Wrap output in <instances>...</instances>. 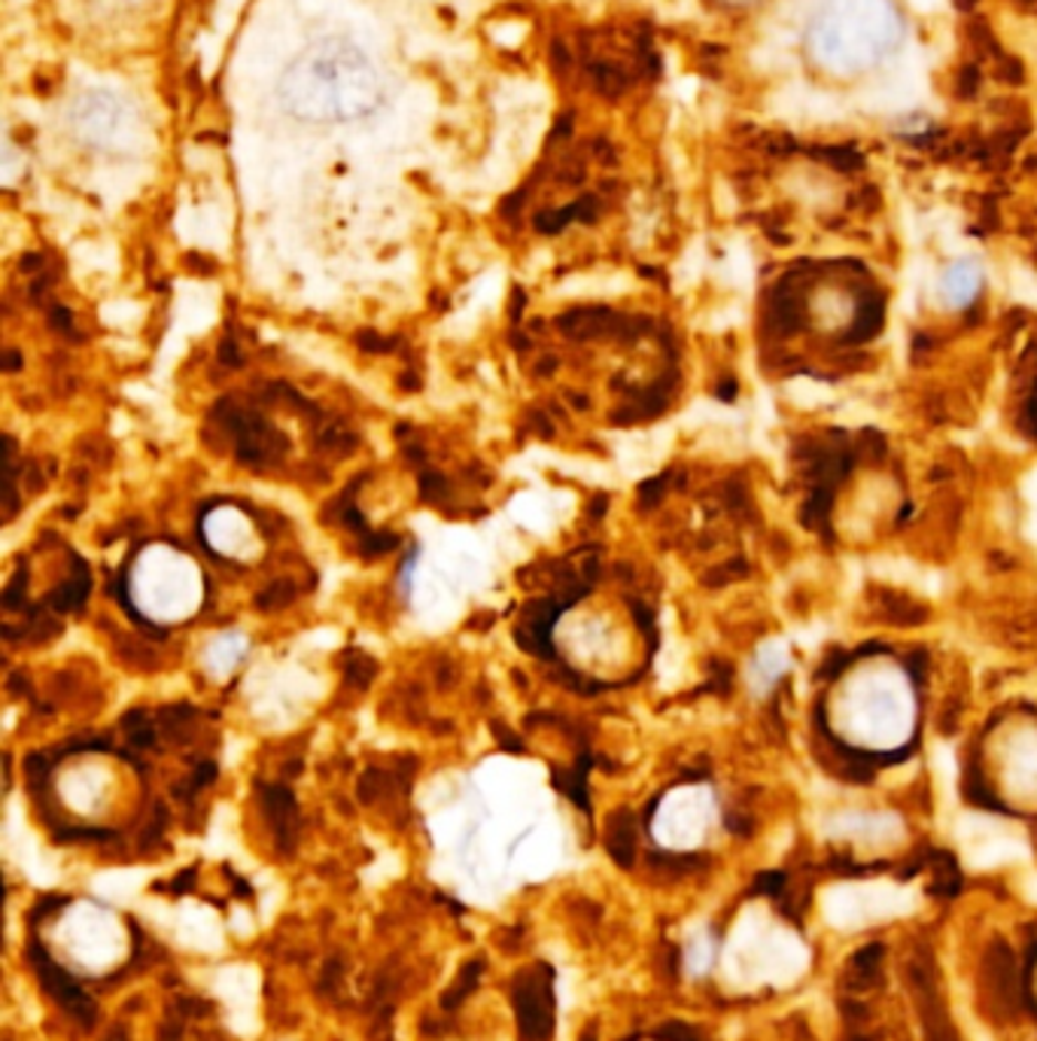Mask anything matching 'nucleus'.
Instances as JSON below:
<instances>
[{
    "instance_id": "obj_33",
    "label": "nucleus",
    "mask_w": 1037,
    "mask_h": 1041,
    "mask_svg": "<svg viewBox=\"0 0 1037 1041\" xmlns=\"http://www.w3.org/2000/svg\"><path fill=\"white\" fill-rule=\"evenodd\" d=\"M49 761H52V758H49L47 752H31V756L24 758V770H28V777H31V782H34V786L43 780V777L49 774V768H52Z\"/></svg>"
},
{
    "instance_id": "obj_9",
    "label": "nucleus",
    "mask_w": 1037,
    "mask_h": 1041,
    "mask_svg": "<svg viewBox=\"0 0 1037 1041\" xmlns=\"http://www.w3.org/2000/svg\"><path fill=\"white\" fill-rule=\"evenodd\" d=\"M1002 782L1016 801H1037V728L1016 725L1002 746Z\"/></svg>"
},
{
    "instance_id": "obj_37",
    "label": "nucleus",
    "mask_w": 1037,
    "mask_h": 1041,
    "mask_svg": "<svg viewBox=\"0 0 1037 1041\" xmlns=\"http://www.w3.org/2000/svg\"><path fill=\"white\" fill-rule=\"evenodd\" d=\"M49 326L55 332H64V335H73V317L68 309H59V305H52L49 309Z\"/></svg>"
},
{
    "instance_id": "obj_5",
    "label": "nucleus",
    "mask_w": 1037,
    "mask_h": 1041,
    "mask_svg": "<svg viewBox=\"0 0 1037 1041\" xmlns=\"http://www.w3.org/2000/svg\"><path fill=\"white\" fill-rule=\"evenodd\" d=\"M916 904V892L897 883H843L827 889L822 908L827 923L837 929H855V926L876 923L885 917L907 913Z\"/></svg>"
},
{
    "instance_id": "obj_6",
    "label": "nucleus",
    "mask_w": 1037,
    "mask_h": 1041,
    "mask_svg": "<svg viewBox=\"0 0 1037 1041\" xmlns=\"http://www.w3.org/2000/svg\"><path fill=\"white\" fill-rule=\"evenodd\" d=\"M71 131L92 146H116L134 131H141V117L125 98L92 89L71 104Z\"/></svg>"
},
{
    "instance_id": "obj_2",
    "label": "nucleus",
    "mask_w": 1037,
    "mask_h": 1041,
    "mask_svg": "<svg viewBox=\"0 0 1037 1041\" xmlns=\"http://www.w3.org/2000/svg\"><path fill=\"white\" fill-rule=\"evenodd\" d=\"M834 731L861 749H897L916 728V691L904 667L871 658L852 667L831 695Z\"/></svg>"
},
{
    "instance_id": "obj_55",
    "label": "nucleus",
    "mask_w": 1037,
    "mask_h": 1041,
    "mask_svg": "<svg viewBox=\"0 0 1037 1041\" xmlns=\"http://www.w3.org/2000/svg\"><path fill=\"white\" fill-rule=\"evenodd\" d=\"M298 770H302V765H298V761H289V768H286V774H298Z\"/></svg>"
},
{
    "instance_id": "obj_27",
    "label": "nucleus",
    "mask_w": 1037,
    "mask_h": 1041,
    "mask_svg": "<svg viewBox=\"0 0 1037 1041\" xmlns=\"http://www.w3.org/2000/svg\"><path fill=\"white\" fill-rule=\"evenodd\" d=\"M342 978H344V966L342 959H329L323 971H319V993L323 995H338L342 990Z\"/></svg>"
},
{
    "instance_id": "obj_25",
    "label": "nucleus",
    "mask_w": 1037,
    "mask_h": 1041,
    "mask_svg": "<svg viewBox=\"0 0 1037 1041\" xmlns=\"http://www.w3.org/2000/svg\"><path fill=\"white\" fill-rule=\"evenodd\" d=\"M24 592H28V569H16V576L10 579V585L3 588V609H22L24 606Z\"/></svg>"
},
{
    "instance_id": "obj_28",
    "label": "nucleus",
    "mask_w": 1037,
    "mask_h": 1041,
    "mask_svg": "<svg viewBox=\"0 0 1037 1041\" xmlns=\"http://www.w3.org/2000/svg\"><path fill=\"white\" fill-rule=\"evenodd\" d=\"M380 789H384V774H380L377 768H368L366 774L359 777V789H356V795H359V801H363V805H375Z\"/></svg>"
},
{
    "instance_id": "obj_22",
    "label": "nucleus",
    "mask_w": 1037,
    "mask_h": 1041,
    "mask_svg": "<svg viewBox=\"0 0 1037 1041\" xmlns=\"http://www.w3.org/2000/svg\"><path fill=\"white\" fill-rule=\"evenodd\" d=\"M213 780H216V765H213V761H201V765H195V770L189 774L186 782H177V786H174V795L183 798V801H189L192 795L201 792L204 786H211Z\"/></svg>"
},
{
    "instance_id": "obj_1",
    "label": "nucleus",
    "mask_w": 1037,
    "mask_h": 1041,
    "mask_svg": "<svg viewBox=\"0 0 1037 1041\" xmlns=\"http://www.w3.org/2000/svg\"><path fill=\"white\" fill-rule=\"evenodd\" d=\"M277 98L283 110L302 122H354L380 107L384 80L359 43L323 37L286 64Z\"/></svg>"
},
{
    "instance_id": "obj_20",
    "label": "nucleus",
    "mask_w": 1037,
    "mask_h": 1041,
    "mask_svg": "<svg viewBox=\"0 0 1037 1041\" xmlns=\"http://www.w3.org/2000/svg\"><path fill=\"white\" fill-rule=\"evenodd\" d=\"M317 442L326 451H335V454H354V448L359 445V438L347 429L338 421H329V424H319L317 429Z\"/></svg>"
},
{
    "instance_id": "obj_54",
    "label": "nucleus",
    "mask_w": 1037,
    "mask_h": 1041,
    "mask_svg": "<svg viewBox=\"0 0 1037 1041\" xmlns=\"http://www.w3.org/2000/svg\"><path fill=\"white\" fill-rule=\"evenodd\" d=\"M578 1041H597V1027H588V1032H584Z\"/></svg>"
},
{
    "instance_id": "obj_49",
    "label": "nucleus",
    "mask_w": 1037,
    "mask_h": 1041,
    "mask_svg": "<svg viewBox=\"0 0 1037 1041\" xmlns=\"http://www.w3.org/2000/svg\"><path fill=\"white\" fill-rule=\"evenodd\" d=\"M557 368V360L555 356H545V360H539V363H536V375H551V372H555Z\"/></svg>"
},
{
    "instance_id": "obj_3",
    "label": "nucleus",
    "mask_w": 1037,
    "mask_h": 1041,
    "mask_svg": "<svg viewBox=\"0 0 1037 1041\" xmlns=\"http://www.w3.org/2000/svg\"><path fill=\"white\" fill-rule=\"evenodd\" d=\"M904 37L892 0H827L806 34L810 61L834 77H855L888 59Z\"/></svg>"
},
{
    "instance_id": "obj_16",
    "label": "nucleus",
    "mask_w": 1037,
    "mask_h": 1041,
    "mask_svg": "<svg viewBox=\"0 0 1037 1041\" xmlns=\"http://www.w3.org/2000/svg\"><path fill=\"white\" fill-rule=\"evenodd\" d=\"M785 667H789V655H785V649H782V646H764V649L754 655V664H752L754 691H764V688L773 686Z\"/></svg>"
},
{
    "instance_id": "obj_35",
    "label": "nucleus",
    "mask_w": 1037,
    "mask_h": 1041,
    "mask_svg": "<svg viewBox=\"0 0 1037 1041\" xmlns=\"http://www.w3.org/2000/svg\"><path fill=\"white\" fill-rule=\"evenodd\" d=\"M216 356H220V363H223V366H228V368H241V366H244V351H241V347H237V344L232 342V338H225V342L220 344V351H216Z\"/></svg>"
},
{
    "instance_id": "obj_17",
    "label": "nucleus",
    "mask_w": 1037,
    "mask_h": 1041,
    "mask_svg": "<svg viewBox=\"0 0 1037 1041\" xmlns=\"http://www.w3.org/2000/svg\"><path fill=\"white\" fill-rule=\"evenodd\" d=\"M481 974H484V959H471L469 966L457 974V981L450 983L448 990H445V995H441V1008H445V1011H454L457 1005H462V1002L475 993V987H478V981H481Z\"/></svg>"
},
{
    "instance_id": "obj_15",
    "label": "nucleus",
    "mask_w": 1037,
    "mask_h": 1041,
    "mask_svg": "<svg viewBox=\"0 0 1037 1041\" xmlns=\"http://www.w3.org/2000/svg\"><path fill=\"white\" fill-rule=\"evenodd\" d=\"M606 320H612V314L602 309H578V311H566L557 317V330L569 335V338H593V335H600L602 323Z\"/></svg>"
},
{
    "instance_id": "obj_39",
    "label": "nucleus",
    "mask_w": 1037,
    "mask_h": 1041,
    "mask_svg": "<svg viewBox=\"0 0 1037 1041\" xmlns=\"http://www.w3.org/2000/svg\"><path fill=\"white\" fill-rule=\"evenodd\" d=\"M195 875H199L195 868H186V871H180V875L174 877L171 883H167V889H171L174 896H183V892H189V889L195 887Z\"/></svg>"
},
{
    "instance_id": "obj_7",
    "label": "nucleus",
    "mask_w": 1037,
    "mask_h": 1041,
    "mask_svg": "<svg viewBox=\"0 0 1037 1041\" xmlns=\"http://www.w3.org/2000/svg\"><path fill=\"white\" fill-rule=\"evenodd\" d=\"M511 1005L523 1041H548L555 1032V969L539 962L511 981Z\"/></svg>"
},
{
    "instance_id": "obj_26",
    "label": "nucleus",
    "mask_w": 1037,
    "mask_h": 1041,
    "mask_svg": "<svg viewBox=\"0 0 1037 1041\" xmlns=\"http://www.w3.org/2000/svg\"><path fill=\"white\" fill-rule=\"evenodd\" d=\"M396 545H399V536H396V533H372V530H368L366 536H363V555H366V557H380V555H387V552H393Z\"/></svg>"
},
{
    "instance_id": "obj_18",
    "label": "nucleus",
    "mask_w": 1037,
    "mask_h": 1041,
    "mask_svg": "<svg viewBox=\"0 0 1037 1041\" xmlns=\"http://www.w3.org/2000/svg\"><path fill=\"white\" fill-rule=\"evenodd\" d=\"M584 777H588V758L578 761L576 770H555V786L560 792L572 801L576 807L588 810V789H584Z\"/></svg>"
},
{
    "instance_id": "obj_30",
    "label": "nucleus",
    "mask_w": 1037,
    "mask_h": 1041,
    "mask_svg": "<svg viewBox=\"0 0 1037 1041\" xmlns=\"http://www.w3.org/2000/svg\"><path fill=\"white\" fill-rule=\"evenodd\" d=\"M420 494L426 499H438L448 494V482H445V475L433 473V469H424L420 473Z\"/></svg>"
},
{
    "instance_id": "obj_38",
    "label": "nucleus",
    "mask_w": 1037,
    "mask_h": 1041,
    "mask_svg": "<svg viewBox=\"0 0 1037 1041\" xmlns=\"http://www.w3.org/2000/svg\"><path fill=\"white\" fill-rule=\"evenodd\" d=\"M129 744L134 749H153L155 746V728L153 725H143L138 731H129Z\"/></svg>"
},
{
    "instance_id": "obj_21",
    "label": "nucleus",
    "mask_w": 1037,
    "mask_h": 1041,
    "mask_svg": "<svg viewBox=\"0 0 1037 1041\" xmlns=\"http://www.w3.org/2000/svg\"><path fill=\"white\" fill-rule=\"evenodd\" d=\"M295 600V585L286 579L272 582L268 588H262L256 594V609L260 613H277V609H286V606Z\"/></svg>"
},
{
    "instance_id": "obj_10",
    "label": "nucleus",
    "mask_w": 1037,
    "mask_h": 1041,
    "mask_svg": "<svg viewBox=\"0 0 1037 1041\" xmlns=\"http://www.w3.org/2000/svg\"><path fill=\"white\" fill-rule=\"evenodd\" d=\"M967 843V856L974 865H998L1016 856H1026V843L1014 838L1010 831H1002L992 822L983 819H967V826L962 829Z\"/></svg>"
},
{
    "instance_id": "obj_48",
    "label": "nucleus",
    "mask_w": 1037,
    "mask_h": 1041,
    "mask_svg": "<svg viewBox=\"0 0 1037 1041\" xmlns=\"http://www.w3.org/2000/svg\"><path fill=\"white\" fill-rule=\"evenodd\" d=\"M523 305H527V296H523V290H515V309H511V320H515V323H518L520 320V314H523Z\"/></svg>"
},
{
    "instance_id": "obj_32",
    "label": "nucleus",
    "mask_w": 1037,
    "mask_h": 1041,
    "mask_svg": "<svg viewBox=\"0 0 1037 1041\" xmlns=\"http://www.w3.org/2000/svg\"><path fill=\"white\" fill-rule=\"evenodd\" d=\"M165 822H167V810L165 805H155L153 807V822H150V829L143 831L141 847H153L155 840L165 835Z\"/></svg>"
},
{
    "instance_id": "obj_14",
    "label": "nucleus",
    "mask_w": 1037,
    "mask_h": 1041,
    "mask_svg": "<svg viewBox=\"0 0 1037 1041\" xmlns=\"http://www.w3.org/2000/svg\"><path fill=\"white\" fill-rule=\"evenodd\" d=\"M77 557V573H73V579H68L64 585H59L55 592H49L47 606L52 613H73V609H83V604L89 600V592H92V579H89V569H85L83 557Z\"/></svg>"
},
{
    "instance_id": "obj_12",
    "label": "nucleus",
    "mask_w": 1037,
    "mask_h": 1041,
    "mask_svg": "<svg viewBox=\"0 0 1037 1041\" xmlns=\"http://www.w3.org/2000/svg\"><path fill=\"white\" fill-rule=\"evenodd\" d=\"M834 831L867 843H883L901 838V822L888 813H843L834 819Z\"/></svg>"
},
{
    "instance_id": "obj_46",
    "label": "nucleus",
    "mask_w": 1037,
    "mask_h": 1041,
    "mask_svg": "<svg viewBox=\"0 0 1037 1041\" xmlns=\"http://www.w3.org/2000/svg\"><path fill=\"white\" fill-rule=\"evenodd\" d=\"M40 265H43V256H40V253H28V256H22V262H19V269H22L24 274L37 272Z\"/></svg>"
},
{
    "instance_id": "obj_51",
    "label": "nucleus",
    "mask_w": 1037,
    "mask_h": 1041,
    "mask_svg": "<svg viewBox=\"0 0 1037 1041\" xmlns=\"http://www.w3.org/2000/svg\"><path fill=\"white\" fill-rule=\"evenodd\" d=\"M232 880H235V892H237V896H247V899H250V896H253V889H250L247 880H241V877H232Z\"/></svg>"
},
{
    "instance_id": "obj_42",
    "label": "nucleus",
    "mask_w": 1037,
    "mask_h": 1041,
    "mask_svg": "<svg viewBox=\"0 0 1037 1041\" xmlns=\"http://www.w3.org/2000/svg\"><path fill=\"white\" fill-rule=\"evenodd\" d=\"M159 1041H183V1020L167 1018L165 1027H162V1035H159Z\"/></svg>"
},
{
    "instance_id": "obj_40",
    "label": "nucleus",
    "mask_w": 1037,
    "mask_h": 1041,
    "mask_svg": "<svg viewBox=\"0 0 1037 1041\" xmlns=\"http://www.w3.org/2000/svg\"><path fill=\"white\" fill-rule=\"evenodd\" d=\"M64 901H68V896H43V901H40L34 911H31V920H40L43 913H52L55 908H61Z\"/></svg>"
},
{
    "instance_id": "obj_50",
    "label": "nucleus",
    "mask_w": 1037,
    "mask_h": 1041,
    "mask_svg": "<svg viewBox=\"0 0 1037 1041\" xmlns=\"http://www.w3.org/2000/svg\"><path fill=\"white\" fill-rule=\"evenodd\" d=\"M399 387L401 391H420V378H417L414 372H405L399 378Z\"/></svg>"
},
{
    "instance_id": "obj_45",
    "label": "nucleus",
    "mask_w": 1037,
    "mask_h": 1041,
    "mask_svg": "<svg viewBox=\"0 0 1037 1041\" xmlns=\"http://www.w3.org/2000/svg\"><path fill=\"white\" fill-rule=\"evenodd\" d=\"M10 691L16 698H22V695H31V686H28V679L22 674H12L10 676Z\"/></svg>"
},
{
    "instance_id": "obj_44",
    "label": "nucleus",
    "mask_w": 1037,
    "mask_h": 1041,
    "mask_svg": "<svg viewBox=\"0 0 1037 1041\" xmlns=\"http://www.w3.org/2000/svg\"><path fill=\"white\" fill-rule=\"evenodd\" d=\"M24 469H28V491H40V487H43V475L37 473V463L34 461H28L24 463Z\"/></svg>"
},
{
    "instance_id": "obj_23",
    "label": "nucleus",
    "mask_w": 1037,
    "mask_h": 1041,
    "mask_svg": "<svg viewBox=\"0 0 1037 1041\" xmlns=\"http://www.w3.org/2000/svg\"><path fill=\"white\" fill-rule=\"evenodd\" d=\"M576 220V208L572 204H566L560 211H539L536 213V232H542V235H557V232H563L566 225Z\"/></svg>"
},
{
    "instance_id": "obj_31",
    "label": "nucleus",
    "mask_w": 1037,
    "mask_h": 1041,
    "mask_svg": "<svg viewBox=\"0 0 1037 1041\" xmlns=\"http://www.w3.org/2000/svg\"><path fill=\"white\" fill-rule=\"evenodd\" d=\"M192 716H195V710H192V707H186V704H177V707H165V710L159 712V719H162V725H165L171 734H177L180 725L189 722Z\"/></svg>"
},
{
    "instance_id": "obj_11",
    "label": "nucleus",
    "mask_w": 1037,
    "mask_h": 1041,
    "mask_svg": "<svg viewBox=\"0 0 1037 1041\" xmlns=\"http://www.w3.org/2000/svg\"><path fill=\"white\" fill-rule=\"evenodd\" d=\"M260 795L262 807H265V813L272 819L277 847H281V852H293L295 840H298V805H295V795L286 786H262V782Z\"/></svg>"
},
{
    "instance_id": "obj_29",
    "label": "nucleus",
    "mask_w": 1037,
    "mask_h": 1041,
    "mask_svg": "<svg viewBox=\"0 0 1037 1041\" xmlns=\"http://www.w3.org/2000/svg\"><path fill=\"white\" fill-rule=\"evenodd\" d=\"M110 838H116V831L83 829V826H73V829H61V826H55V840H110Z\"/></svg>"
},
{
    "instance_id": "obj_47",
    "label": "nucleus",
    "mask_w": 1037,
    "mask_h": 1041,
    "mask_svg": "<svg viewBox=\"0 0 1037 1041\" xmlns=\"http://www.w3.org/2000/svg\"><path fill=\"white\" fill-rule=\"evenodd\" d=\"M22 366V356H19V351H7V354H3V372H16V368Z\"/></svg>"
},
{
    "instance_id": "obj_4",
    "label": "nucleus",
    "mask_w": 1037,
    "mask_h": 1041,
    "mask_svg": "<svg viewBox=\"0 0 1037 1041\" xmlns=\"http://www.w3.org/2000/svg\"><path fill=\"white\" fill-rule=\"evenodd\" d=\"M728 969L740 983H789L806 969V950L761 908H749L728 950Z\"/></svg>"
},
{
    "instance_id": "obj_43",
    "label": "nucleus",
    "mask_w": 1037,
    "mask_h": 1041,
    "mask_svg": "<svg viewBox=\"0 0 1037 1041\" xmlns=\"http://www.w3.org/2000/svg\"><path fill=\"white\" fill-rule=\"evenodd\" d=\"M530 421H532V429H536V436L555 438V426H551V421H548V417H545L542 412H536V415H532Z\"/></svg>"
},
{
    "instance_id": "obj_36",
    "label": "nucleus",
    "mask_w": 1037,
    "mask_h": 1041,
    "mask_svg": "<svg viewBox=\"0 0 1037 1041\" xmlns=\"http://www.w3.org/2000/svg\"><path fill=\"white\" fill-rule=\"evenodd\" d=\"M490 728H494V734H496V740H499V746H502V749H508V752H523V744H520V737L515 731H508L506 725L502 722H494L490 725Z\"/></svg>"
},
{
    "instance_id": "obj_53",
    "label": "nucleus",
    "mask_w": 1037,
    "mask_h": 1041,
    "mask_svg": "<svg viewBox=\"0 0 1037 1041\" xmlns=\"http://www.w3.org/2000/svg\"><path fill=\"white\" fill-rule=\"evenodd\" d=\"M569 403L576 405V408H588V396H578V393H569Z\"/></svg>"
},
{
    "instance_id": "obj_8",
    "label": "nucleus",
    "mask_w": 1037,
    "mask_h": 1041,
    "mask_svg": "<svg viewBox=\"0 0 1037 1041\" xmlns=\"http://www.w3.org/2000/svg\"><path fill=\"white\" fill-rule=\"evenodd\" d=\"M24 957H28V962L34 966L37 978H40V983H43V990L52 995V1002H55L64 1014H71L73 1020H80L83 1027H92L94 1014H98L92 1005V999L80 990V983L73 981L71 974L61 969L55 959L49 957L47 947L40 944L37 938H31V941H28V950H24Z\"/></svg>"
},
{
    "instance_id": "obj_56",
    "label": "nucleus",
    "mask_w": 1037,
    "mask_h": 1041,
    "mask_svg": "<svg viewBox=\"0 0 1037 1041\" xmlns=\"http://www.w3.org/2000/svg\"><path fill=\"white\" fill-rule=\"evenodd\" d=\"M1035 896H1037V883H1035Z\"/></svg>"
},
{
    "instance_id": "obj_24",
    "label": "nucleus",
    "mask_w": 1037,
    "mask_h": 1041,
    "mask_svg": "<svg viewBox=\"0 0 1037 1041\" xmlns=\"http://www.w3.org/2000/svg\"><path fill=\"white\" fill-rule=\"evenodd\" d=\"M609 852L614 856L618 865H630V852H633V840L624 829V813H618L612 819V829H609Z\"/></svg>"
},
{
    "instance_id": "obj_52",
    "label": "nucleus",
    "mask_w": 1037,
    "mask_h": 1041,
    "mask_svg": "<svg viewBox=\"0 0 1037 1041\" xmlns=\"http://www.w3.org/2000/svg\"><path fill=\"white\" fill-rule=\"evenodd\" d=\"M405 457H408V461H414V463H424V451L417 448V445H411V448L405 451Z\"/></svg>"
},
{
    "instance_id": "obj_41",
    "label": "nucleus",
    "mask_w": 1037,
    "mask_h": 1041,
    "mask_svg": "<svg viewBox=\"0 0 1037 1041\" xmlns=\"http://www.w3.org/2000/svg\"><path fill=\"white\" fill-rule=\"evenodd\" d=\"M143 725H150V712L129 710L125 716H122V728H125V734L138 731V728H143Z\"/></svg>"
},
{
    "instance_id": "obj_13",
    "label": "nucleus",
    "mask_w": 1037,
    "mask_h": 1041,
    "mask_svg": "<svg viewBox=\"0 0 1037 1041\" xmlns=\"http://www.w3.org/2000/svg\"><path fill=\"white\" fill-rule=\"evenodd\" d=\"M979 269L974 262H955L941 274V299L949 309H965L979 293Z\"/></svg>"
},
{
    "instance_id": "obj_34",
    "label": "nucleus",
    "mask_w": 1037,
    "mask_h": 1041,
    "mask_svg": "<svg viewBox=\"0 0 1037 1041\" xmlns=\"http://www.w3.org/2000/svg\"><path fill=\"white\" fill-rule=\"evenodd\" d=\"M356 344H359L363 351H368V354H387L389 347H393L389 338H384V335H377V332L372 330L359 332V335H356Z\"/></svg>"
},
{
    "instance_id": "obj_19",
    "label": "nucleus",
    "mask_w": 1037,
    "mask_h": 1041,
    "mask_svg": "<svg viewBox=\"0 0 1037 1041\" xmlns=\"http://www.w3.org/2000/svg\"><path fill=\"white\" fill-rule=\"evenodd\" d=\"M342 670H344V679H347L350 686L368 688L372 683H375L377 661L372 658V655H366V651H347V655H344Z\"/></svg>"
}]
</instances>
